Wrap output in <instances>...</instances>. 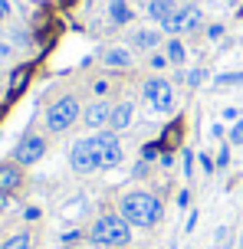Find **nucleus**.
I'll use <instances>...</instances> for the list:
<instances>
[{
	"mask_svg": "<svg viewBox=\"0 0 243 249\" xmlns=\"http://www.w3.org/2000/svg\"><path fill=\"white\" fill-rule=\"evenodd\" d=\"M102 62L109 66V69H128L131 66V50H125V46H112V50L102 53Z\"/></svg>",
	"mask_w": 243,
	"mask_h": 249,
	"instance_id": "f8f14e48",
	"label": "nucleus"
},
{
	"mask_svg": "<svg viewBox=\"0 0 243 249\" xmlns=\"http://www.w3.org/2000/svg\"><path fill=\"white\" fill-rule=\"evenodd\" d=\"M158 161H161V167H171V164H174V151H161Z\"/></svg>",
	"mask_w": 243,
	"mask_h": 249,
	"instance_id": "cd10ccee",
	"label": "nucleus"
},
{
	"mask_svg": "<svg viewBox=\"0 0 243 249\" xmlns=\"http://www.w3.org/2000/svg\"><path fill=\"white\" fill-rule=\"evenodd\" d=\"M178 203H181V207H187V203H191V194H187V190H181V194H178Z\"/></svg>",
	"mask_w": 243,
	"mask_h": 249,
	"instance_id": "f704fd0d",
	"label": "nucleus"
},
{
	"mask_svg": "<svg viewBox=\"0 0 243 249\" xmlns=\"http://www.w3.org/2000/svg\"><path fill=\"white\" fill-rule=\"evenodd\" d=\"M112 118V105L109 99H95L92 105H86V112H82V122L89 124V128H105Z\"/></svg>",
	"mask_w": 243,
	"mask_h": 249,
	"instance_id": "1a4fd4ad",
	"label": "nucleus"
},
{
	"mask_svg": "<svg viewBox=\"0 0 243 249\" xmlns=\"http://www.w3.org/2000/svg\"><path fill=\"white\" fill-rule=\"evenodd\" d=\"M69 167H73L76 174H92V171L102 167V154H99V141H95V135L92 138H79L76 144L69 148Z\"/></svg>",
	"mask_w": 243,
	"mask_h": 249,
	"instance_id": "7ed1b4c3",
	"label": "nucleus"
},
{
	"mask_svg": "<svg viewBox=\"0 0 243 249\" xmlns=\"http://www.w3.org/2000/svg\"><path fill=\"white\" fill-rule=\"evenodd\" d=\"M224 118H227V122H240V112H237V108H224Z\"/></svg>",
	"mask_w": 243,
	"mask_h": 249,
	"instance_id": "2f4dec72",
	"label": "nucleus"
},
{
	"mask_svg": "<svg viewBox=\"0 0 243 249\" xmlns=\"http://www.w3.org/2000/svg\"><path fill=\"white\" fill-rule=\"evenodd\" d=\"M3 249H33V243H30L26 233H17V236H10L7 243H3Z\"/></svg>",
	"mask_w": 243,
	"mask_h": 249,
	"instance_id": "aec40b11",
	"label": "nucleus"
},
{
	"mask_svg": "<svg viewBox=\"0 0 243 249\" xmlns=\"http://www.w3.org/2000/svg\"><path fill=\"white\" fill-rule=\"evenodd\" d=\"M7 203H10V200H7V194H3V190H0V213L7 210Z\"/></svg>",
	"mask_w": 243,
	"mask_h": 249,
	"instance_id": "c9c22d12",
	"label": "nucleus"
},
{
	"mask_svg": "<svg viewBox=\"0 0 243 249\" xmlns=\"http://www.w3.org/2000/svg\"><path fill=\"white\" fill-rule=\"evenodd\" d=\"M59 239L69 246V243H79V239H82V233H79V230H69V233H66V236H59Z\"/></svg>",
	"mask_w": 243,
	"mask_h": 249,
	"instance_id": "bb28decb",
	"label": "nucleus"
},
{
	"mask_svg": "<svg viewBox=\"0 0 243 249\" xmlns=\"http://www.w3.org/2000/svg\"><path fill=\"white\" fill-rule=\"evenodd\" d=\"M131 20V7L128 0H109V23L112 26H125Z\"/></svg>",
	"mask_w": 243,
	"mask_h": 249,
	"instance_id": "4468645a",
	"label": "nucleus"
},
{
	"mask_svg": "<svg viewBox=\"0 0 243 249\" xmlns=\"http://www.w3.org/2000/svg\"><path fill=\"white\" fill-rule=\"evenodd\" d=\"M184 174H187V180H191V174H194V154L191 151H184Z\"/></svg>",
	"mask_w": 243,
	"mask_h": 249,
	"instance_id": "a878e982",
	"label": "nucleus"
},
{
	"mask_svg": "<svg viewBox=\"0 0 243 249\" xmlns=\"http://www.w3.org/2000/svg\"><path fill=\"white\" fill-rule=\"evenodd\" d=\"M109 89H112V86H109V82H105V79H99V82H95V95H99V99H102V95H105V92H109Z\"/></svg>",
	"mask_w": 243,
	"mask_h": 249,
	"instance_id": "7c9ffc66",
	"label": "nucleus"
},
{
	"mask_svg": "<svg viewBox=\"0 0 243 249\" xmlns=\"http://www.w3.org/2000/svg\"><path fill=\"white\" fill-rule=\"evenodd\" d=\"M145 99H148V105H151L154 112H171L174 108V89H171V82H168L165 75H154V79H148L145 82Z\"/></svg>",
	"mask_w": 243,
	"mask_h": 249,
	"instance_id": "423d86ee",
	"label": "nucleus"
},
{
	"mask_svg": "<svg viewBox=\"0 0 243 249\" xmlns=\"http://www.w3.org/2000/svg\"><path fill=\"white\" fill-rule=\"evenodd\" d=\"M131 122H135V105L131 102L112 105V118H109V128L112 131H125V128H131Z\"/></svg>",
	"mask_w": 243,
	"mask_h": 249,
	"instance_id": "9d476101",
	"label": "nucleus"
},
{
	"mask_svg": "<svg viewBox=\"0 0 243 249\" xmlns=\"http://www.w3.org/2000/svg\"><path fill=\"white\" fill-rule=\"evenodd\" d=\"M201 23H204V10L197 3H184V7L174 10V17H168L161 23V30L165 33H194Z\"/></svg>",
	"mask_w": 243,
	"mask_h": 249,
	"instance_id": "39448f33",
	"label": "nucleus"
},
{
	"mask_svg": "<svg viewBox=\"0 0 243 249\" xmlns=\"http://www.w3.org/2000/svg\"><path fill=\"white\" fill-rule=\"evenodd\" d=\"M148 174V161H138L135 164V177H145Z\"/></svg>",
	"mask_w": 243,
	"mask_h": 249,
	"instance_id": "72a5a7b5",
	"label": "nucleus"
},
{
	"mask_svg": "<svg viewBox=\"0 0 243 249\" xmlns=\"http://www.w3.org/2000/svg\"><path fill=\"white\" fill-rule=\"evenodd\" d=\"M43 154H46V141H43L39 135H26L23 141L17 144V151H13L17 164H37Z\"/></svg>",
	"mask_w": 243,
	"mask_h": 249,
	"instance_id": "6e6552de",
	"label": "nucleus"
},
{
	"mask_svg": "<svg viewBox=\"0 0 243 249\" xmlns=\"http://www.w3.org/2000/svg\"><path fill=\"white\" fill-rule=\"evenodd\" d=\"M161 141H151V144H145V148H141V161H158V158H161Z\"/></svg>",
	"mask_w": 243,
	"mask_h": 249,
	"instance_id": "412c9836",
	"label": "nucleus"
},
{
	"mask_svg": "<svg viewBox=\"0 0 243 249\" xmlns=\"http://www.w3.org/2000/svg\"><path fill=\"white\" fill-rule=\"evenodd\" d=\"M174 0H148V17H151L154 23H165L168 17H174Z\"/></svg>",
	"mask_w": 243,
	"mask_h": 249,
	"instance_id": "2eb2a0df",
	"label": "nucleus"
},
{
	"mask_svg": "<svg viewBox=\"0 0 243 249\" xmlns=\"http://www.w3.org/2000/svg\"><path fill=\"white\" fill-rule=\"evenodd\" d=\"M79 115H82L79 99L76 95H63V99H56L50 108H46V128H50L53 135H59V131H66V128L76 124Z\"/></svg>",
	"mask_w": 243,
	"mask_h": 249,
	"instance_id": "20e7f679",
	"label": "nucleus"
},
{
	"mask_svg": "<svg viewBox=\"0 0 243 249\" xmlns=\"http://www.w3.org/2000/svg\"><path fill=\"white\" fill-rule=\"evenodd\" d=\"M148 66H151L154 72H165L168 66H171V59H168V53H154L151 59H148Z\"/></svg>",
	"mask_w": 243,
	"mask_h": 249,
	"instance_id": "4be33fe9",
	"label": "nucleus"
},
{
	"mask_svg": "<svg viewBox=\"0 0 243 249\" xmlns=\"http://www.w3.org/2000/svg\"><path fill=\"white\" fill-rule=\"evenodd\" d=\"M118 213L125 216L128 226H135V230H151V226L161 220L165 207H161V200L154 197V194H148V190H128L125 197H122V203H118Z\"/></svg>",
	"mask_w": 243,
	"mask_h": 249,
	"instance_id": "f257e3e1",
	"label": "nucleus"
},
{
	"mask_svg": "<svg viewBox=\"0 0 243 249\" xmlns=\"http://www.w3.org/2000/svg\"><path fill=\"white\" fill-rule=\"evenodd\" d=\"M224 36V23H210L207 26V39H220Z\"/></svg>",
	"mask_w": 243,
	"mask_h": 249,
	"instance_id": "393cba45",
	"label": "nucleus"
},
{
	"mask_svg": "<svg viewBox=\"0 0 243 249\" xmlns=\"http://www.w3.org/2000/svg\"><path fill=\"white\" fill-rule=\"evenodd\" d=\"M204 79H207V72H204V69H191V72L184 75V82H187V89H197L201 82H204Z\"/></svg>",
	"mask_w": 243,
	"mask_h": 249,
	"instance_id": "5701e85b",
	"label": "nucleus"
},
{
	"mask_svg": "<svg viewBox=\"0 0 243 249\" xmlns=\"http://www.w3.org/2000/svg\"><path fill=\"white\" fill-rule=\"evenodd\" d=\"M89 239H92L99 249L128 246V239H131V226L125 223V216H122V213H102V216L92 223Z\"/></svg>",
	"mask_w": 243,
	"mask_h": 249,
	"instance_id": "f03ea898",
	"label": "nucleus"
},
{
	"mask_svg": "<svg viewBox=\"0 0 243 249\" xmlns=\"http://www.w3.org/2000/svg\"><path fill=\"white\" fill-rule=\"evenodd\" d=\"M158 141H161V148H165V151L181 148V141H184V118H174V122H168Z\"/></svg>",
	"mask_w": 243,
	"mask_h": 249,
	"instance_id": "9b49d317",
	"label": "nucleus"
},
{
	"mask_svg": "<svg viewBox=\"0 0 243 249\" xmlns=\"http://www.w3.org/2000/svg\"><path fill=\"white\" fill-rule=\"evenodd\" d=\"M201 167H204L207 174H214V161H210V154H201Z\"/></svg>",
	"mask_w": 243,
	"mask_h": 249,
	"instance_id": "c756f323",
	"label": "nucleus"
},
{
	"mask_svg": "<svg viewBox=\"0 0 243 249\" xmlns=\"http://www.w3.org/2000/svg\"><path fill=\"white\" fill-rule=\"evenodd\" d=\"M214 86H217V89H224V86H243V72H224V75L214 79Z\"/></svg>",
	"mask_w": 243,
	"mask_h": 249,
	"instance_id": "6ab92c4d",
	"label": "nucleus"
},
{
	"mask_svg": "<svg viewBox=\"0 0 243 249\" xmlns=\"http://www.w3.org/2000/svg\"><path fill=\"white\" fill-rule=\"evenodd\" d=\"M165 53H168V59L174 62V66H181V62L187 59V50H184V43H181V39H168Z\"/></svg>",
	"mask_w": 243,
	"mask_h": 249,
	"instance_id": "a211bd4d",
	"label": "nucleus"
},
{
	"mask_svg": "<svg viewBox=\"0 0 243 249\" xmlns=\"http://www.w3.org/2000/svg\"><path fill=\"white\" fill-rule=\"evenodd\" d=\"M214 239H217V246H224L227 243V226H220L217 233H214Z\"/></svg>",
	"mask_w": 243,
	"mask_h": 249,
	"instance_id": "473e14b6",
	"label": "nucleus"
},
{
	"mask_svg": "<svg viewBox=\"0 0 243 249\" xmlns=\"http://www.w3.org/2000/svg\"><path fill=\"white\" fill-rule=\"evenodd\" d=\"M227 164H230V151L220 148V154H217V167H227Z\"/></svg>",
	"mask_w": 243,
	"mask_h": 249,
	"instance_id": "c85d7f7f",
	"label": "nucleus"
},
{
	"mask_svg": "<svg viewBox=\"0 0 243 249\" xmlns=\"http://www.w3.org/2000/svg\"><path fill=\"white\" fill-rule=\"evenodd\" d=\"M158 43H161V33H158V30H138V33L131 36V46H135V50H154Z\"/></svg>",
	"mask_w": 243,
	"mask_h": 249,
	"instance_id": "f3484780",
	"label": "nucleus"
},
{
	"mask_svg": "<svg viewBox=\"0 0 243 249\" xmlns=\"http://www.w3.org/2000/svg\"><path fill=\"white\" fill-rule=\"evenodd\" d=\"M30 75H33V66H20V69H13V75H10V89H7V95H10V99H17V95H20V92L26 89Z\"/></svg>",
	"mask_w": 243,
	"mask_h": 249,
	"instance_id": "dca6fc26",
	"label": "nucleus"
},
{
	"mask_svg": "<svg viewBox=\"0 0 243 249\" xmlns=\"http://www.w3.org/2000/svg\"><path fill=\"white\" fill-rule=\"evenodd\" d=\"M20 184H23L20 167H17V164H0V190H3V194H13Z\"/></svg>",
	"mask_w": 243,
	"mask_h": 249,
	"instance_id": "ddd939ff",
	"label": "nucleus"
},
{
	"mask_svg": "<svg viewBox=\"0 0 243 249\" xmlns=\"http://www.w3.org/2000/svg\"><path fill=\"white\" fill-rule=\"evenodd\" d=\"M3 13H7V3H3V0H0V17H3Z\"/></svg>",
	"mask_w": 243,
	"mask_h": 249,
	"instance_id": "e433bc0d",
	"label": "nucleus"
},
{
	"mask_svg": "<svg viewBox=\"0 0 243 249\" xmlns=\"http://www.w3.org/2000/svg\"><path fill=\"white\" fill-rule=\"evenodd\" d=\"M99 141V154H102V167H118L122 164V141H118V131H99L95 135Z\"/></svg>",
	"mask_w": 243,
	"mask_h": 249,
	"instance_id": "0eeeda50",
	"label": "nucleus"
},
{
	"mask_svg": "<svg viewBox=\"0 0 243 249\" xmlns=\"http://www.w3.org/2000/svg\"><path fill=\"white\" fill-rule=\"evenodd\" d=\"M230 144H243V118H240V122H233V128H230Z\"/></svg>",
	"mask_w": 243,
	"mask_h": 249,
	"instance_id": "b1692460",
	"label": "nucleus"
}]
</instances>
